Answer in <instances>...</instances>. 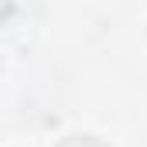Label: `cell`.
<instances>
[{
  "label": "cell",
  "instance_id": "1",
  "mask_svg": "<svg viewBox=\"0 0 147 147\" xmlns=\"http://www.w3.org/2000/svg\"><path fill=\"white\" fill-rule=\"evenodd\" d=\"M55 147H110V140H103L99 134H89V130H72V134H65Z\"/></svg>",
  "mask_w": 147,
  "mask_h": 147
}]
</instances>
